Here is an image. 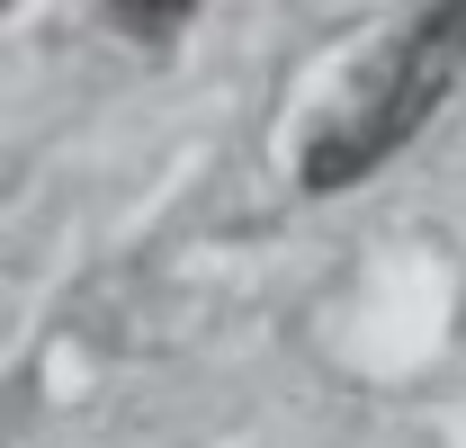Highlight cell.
Wrapping results in <instances>:
<instances>
[{"label": "cell", "instance_id": "cell-3", "mask_svg": "<svg viewBox=\"0 0 466 448\" xmlns=\"http://www.w3.org/2000/svg\"><path fill=\"white\" fill-rule=\"evenodd\" d=\"M0 9H9V0H0Z\"/></svg>", "mask_w": 466, "mask_h": 448}, {"label": "cell", "instance_id": "cell-2", "mask_svg": "<svg viewBox=\"0 0 466 448\" xmlns=\"http://www.w3.org/2000/svg\"><path fill=\"white\" fill-rule=\"evenodd\" d=\"M116 27H135V36H162V27H179L188 9H207V0H108Z\"/></svg>", "mask_w": 466, "mask_h": 448}, {"label": "cell", "instance_id": "cell-1", "mask_svg": "<svg viewBox=\"0 0 466 448\" xmlns=\"http://www.w3.org/2000/svg\"><path fill=\"white\" fill-rule=\"evenodd\" d=\"M458 72H466V0H431L404 36L386 46V63L359 72L341 117L305 144V188H350L377 162H395L412 135L431 126V108L458 90Z\"/></svg>", "mask_w": 466, "mask_h": 448}]
</instances>
